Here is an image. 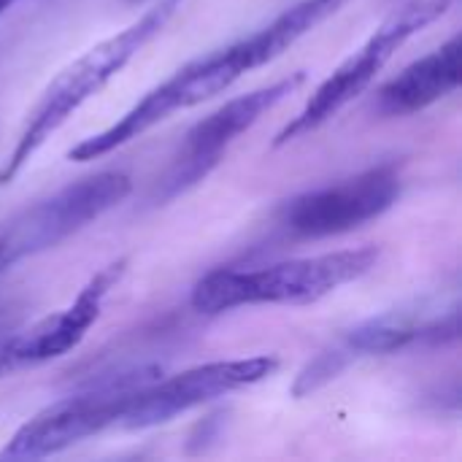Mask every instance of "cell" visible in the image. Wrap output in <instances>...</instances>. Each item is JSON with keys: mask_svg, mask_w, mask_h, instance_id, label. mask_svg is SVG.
Here are the masks:
<instances>
[{"mask_svg": "<svg viewBox=\"0 0 462 462\" xmlns=\"http://www.w3.org/2000/svg\"><path fill=\"white\" fill-rule=\"evenodd\" d=\"M346 0H300L282 11L276 19H271L265 27L206 54L184 68H179L173 76H168L162 84L149 89L127 114H122L114 125L106 130L79 141L68 157L76 162L97 160L127 141L143 135L162 119H168L176 111L200 106L225 89H230L241 76L249 70H257L268 62H273L279 54H284L295 41H300L309 30L322 24L328 16H333Z\"/></svg>", "mask_w": 462, "mask_h": 462, "instance_id": "obj_1", "label": "cell"}, {"mask_svg": "<svg viewBox=\"0 0 462 462\" xmlns=\"http://www.w3.org/2000/svg\"><path fill=\"white\" fill-rule=\"evenodd\" d=\"M184 0H157L149 11H143L133 24L119 30L116 35L95 43L68 68H62L51 84L43 89L38 103L24 119V127L0 168V184L14 181L22 168L32 160V154L57 133L92 95H97L181 8Z\"/></svg>", "mask_w": 462, "mask_h": 462, "instance_id": "obj_2", "label": "cell"}, {"mask_svg": "<svg viewBox=\"0 0 462 462\" xmlns=\"http://www.w3.org/2000/svg\"><path fill=\"white\" fill-rule=\"evenodd\" d=\"M376 260V246H360L263 268H219L192 287L189 303L200 314H225L244 306H309L363 279Z\"/></svg>", "mask_w": 462, "mask_h": 462, "instance_id": "obj_3", "label": "cell"}, {"mask_svg": "<svg viewBox=\"0 0 462 462\" xmlns=\"http://www.w3.org/2000/svg\"><path fill=\"white\" fill-rule=\"evenodd\" d=\"M162 376V365H133L89 379L79 393L51 403L24 422L0 449V460H41L122 425L138 390Z\"/></svg>", "mask_w": 462, "mask_h": 462, "instance_id": "obj_4", "label": "cell"}, {"mask_svg": "<svg viewBox=\"0 0 462 462\" xmlns=\"http://www.w3.org/2000/svg\"><path fill=\"white\" fill-rule=\"evenodd\" d=\"M449 5H452V0H414L409 5H403L401 11H395L352 57H346L314 89V95L306 100L300 114L292 116V122H287L282 127L273 146H284V143L322 127L325 122H330L341 108H346L355 97H360L374 84V79L382 73V68L393 60V54L411 35H417L422 27L436 22L441 14H447Z\"/></svg>", "mask_w": 462, "mask_h": 462, "instance_id": "obj_5", "label": "cell"}, {"mask_svg": "<svg viewBox=\"0 0 462 462\" xmlns=\"http://www.w3.org/2000/svg\"><path fill=\"white\" fill-rule=\"evenodd\" d=\"M130 189L133 181L127 173L100 171L32 203L0 227V276L19 260L54 249L89 222L100 219L119 206Z\"/></svg>", "mask_w": 462, "mask_h": 462, "instance_id": "obj_6", "label": "cell"}, {"mask_svg": "<svg viewBox=\"0 0 462 462\" xmlns=\"http://www.w3.org/2000/svg\"><path fill=\"white\" fill-rule=\"evenodd\" d=\"M401 187V168L382 162L338 184L295 195L279 208V225L298 238L344 236L387 214L398 203Z\"/></svg>", "mask_w": 462, "mask_h": 462, "instance_id": "obj_7", "label": "cell"}, {"mask_svg": "<svg viewBox=\"0 0 462 462\" xmlns=\"http://www.w3.org/2000/svg\"><path fill=\"white\" fill-rule=\"evenodd\" d=\"M276 371H279V357L257 355L246 360L206 363V365H195L168 379H154L152 384L135 393L119 428L146 430V428L165 425L203 403H211L230 393L260 384Z\"/></svg>", "mask_w": 462, "mask_h": 462, "instance_id": "obj_8", "label": "cell"}, {"mask_svg": "<svg viewBox=\"0 0 462 462\" xmlns=\"http://www.w3.org/2000/svg\"><path fill=\"white\" fill-rule=\"evenodd\" d=\"M303 81H306V73L298 70V73H292V76H287V79H282L276 84H268L263 89H254L249 95L227 100L225 106L211 111L206 119L192 125V130L187 133L176 160L171 162L165 179L160 181V198L171 200L179 192H184V189L195 187L198 181H203L219 165L227 146L241 133H246L263 114H268L287 95H292Z\"/></svg>", "mask_w": 462, "mask_h": 462, "instance_id": "obj_9", "label": "cell"}, {"mask_svg": "<svg viewBox=\"0 0 462 462\" xmlns=\"http://www.w3.org/2000/svg\"><path fill=\"white\" fill-rule=\"evenodd\" d=\"M127 271V260H116L106 268H100L73 298V303L51 317H43L41 322L30 325L27 330H16L8 344L0 349V376H8L22 368H32L41 363H49L54 357L68 355L76 349L89 328L100 319L103 303L108 292L119 284V279Z\"/></svg>", "mask_w": 462, "mask_h": 462, "instance_id": "obj_10", "label": "cell"}, {"mask_svg": "<svg viewBox=\"0 0 462 462\" xmlns=\"http://www.w3.org/2000/svg\"><path fill=\"white\" fill-rule=\"evenodd\" d=\"M460 338V303L430 309L417 303L411 309H395L352 328L341 344L357 357L363 355H390L411 346H444Z\"/></svg>", "mask_w": 462, "mask_h": 462, "instance_id": "obj_11", "label": "cell"}, {"mask_svg": "<svg viewBox=\"0 0 462 462\" xmlns=\"http://www.w3.org/2000/svg\"><path fill=\"white\" fill-rule=\"evenodd\" d=\"M460 57L462 38L452 35L444 46L387 81L376 92V111L382 116H409L452 95L460 87Z\"/></svg>", "mask_w": 462, "mask_h": 462, "instance_id": "obj_12", "label": "cell"}, {"mask_svg": "<svg viewBox=\"0 0 462 462\" xmlns=\"http://www.w3.org/2000/svg\"><path fill=\"white\" fill-rule=\"evenodd\" d=\"M355 363V355L338 341L336 346L319 352L298 376H295V384H292V395L295 398H306L317 390H322L325 384H330L338 374H344L349 365Z\"/></svg>", "mask_w": 462, "mask_h": 462, "instance_id": "obj_13", "label": "cell"}, {"mask_svg": "<svg viewBox=\"0 0 462 462\" xmlns=\"http://www.w3.org/2000/svg\"><path fill=\"white\" fill-rule=\"evenodd\" d=\"M22 325V306L16 303H0V349L8 344V338L19 330Z\"/></svg>", "mask_w": 462, "mask_h": 462, "instance_id": "obj_14", "label": "cell"}, {"mask_svg": "<svg viewBox=\"0 0 462 462\" xmlns=\"http://www.w3.org/2000/svg\"><path fill=\"white\" fill-rule=\"evenodd\" d=\"M14 3H19V0H0V14H5Z\"/></svg>", "mask_w": 462, "mask_h": 462, "instance_id": "obj_15", "label": "cell"}, {"mask_svg": "<svg viewBox=\"0 0 462 462\" xmlns=\"http://www.w3.org/2000/svg\"><path fill=\"white\" fill-rule=\"evenodd\" d=\"M130 3H141V0H130Z\"/></svg>", "mask_w": 462, "mask_h": 462, "instance_id": "obj_16", "label": "cell"}]
</instances>
